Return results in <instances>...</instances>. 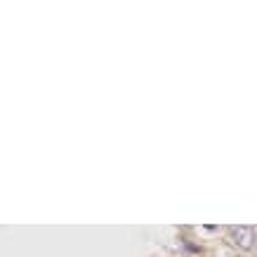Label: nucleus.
<instances>
[{"mask_svg": "<svg viewBox=\"0 0 257 257\" xmlns=\"http://www.w3.org/2000/svg\"><path fill=\"white\" fill-rule=\"evenodd\" d=\"M229 238L236 248L241 250H250L257 243V231L252 226H231L229 229Z\"/></svg>", "mask_w": 257, "mask_h": 257, "instance_id": "obj_1", "label": "nucleus"}, {"mask_svg": "<svg viewBox=\"0 0 257 257\" xmlns=\"http://www.w3.org/2000/svg\"><path fill=\"white\" fill-rule=\"evenodd\" d=\"M255 231H257V229H255Z\"/></svg>", "mask_w": 257, "mask_h": 257, "instance_id": "obj_2", "label": "nucleus"}]
</instances>
